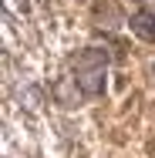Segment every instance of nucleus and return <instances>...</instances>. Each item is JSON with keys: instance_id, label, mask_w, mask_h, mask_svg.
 I'll return each mask as SVG.
<instances>
[{"instance_id": "f257e3e1", "label": "nucleus", "mask_w": 155, "mask_h": 158, "mask_svg": "<svg viewBox=\"0 0 155 158\" xmlns=\"http://www.w3.org/2000/svg\"><path fill=\"white\" fill-rule=\"evenodd\" d=\"M105 67H108V57L101 54V51H84L81 57H78V88H81V94H101L105 91Z\"/></svg>"}, {"instance_id": "f03ea898", "label": "nucleus", "mask_w": 155, "mask_h": 158, "mask_svg": "<svg viewBox=\"0 0 155 158\" xmlns=\"http://www.w3.org/2000/svg\"><path fill=\"white\" fill-rule=\"evenodd\" d=\"M78 81L74 77H61L58 84H54V98H58V104H64V108H74L78 104Z\"/></svg>"}, {"instance_id": "7ed1b4c3", "label": "nucleus", "mask_w": 155, "mask_h": 158, "mask_svg": "<svg viewBox=\"0 0 155 158\" xmlns=\"http://www.w3.org/2000/svg\"><path fill=\"white\" fill-rule=\"evenodd\" d=\"M131 31L138 34V37H145V40H155V14H135L131 17Z\"/></svg>"}]
</instances>
